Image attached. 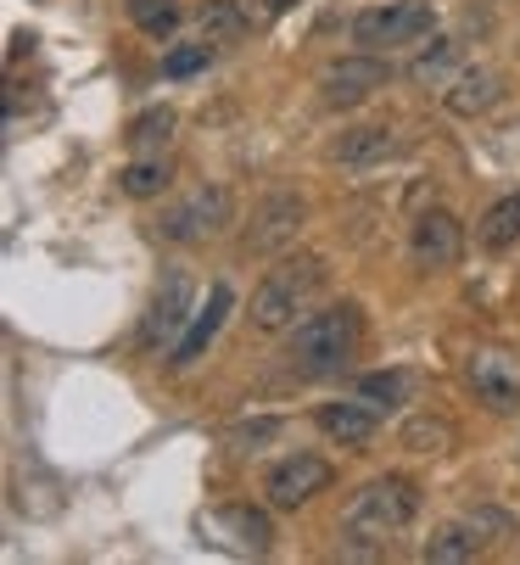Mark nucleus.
<instances>
[{"label":"nucleus","mask_w":520,"mask_h":565,"mask_svg":"<svg viewBox=\"0 0 520 565\" xmlns=\"http://www.w3.org/2000/svg\"><path fill=\"white\" fill-rule=\"evenodd\" d=\"M213 62V45L202 40V45H173L168 56H162V78H191V73H202Z\"/></svg>","instance_id":"obj_26"},{"label":"nucleus","mask_w":520,"mask_h":565,"mask_svg":"<svg viewBox=\"0 0 520 565\" xmlns=\"http://www.w3.org/2000/svg\"><path fill=\"white\" fill-rule=\"evenodd\" d=\"M303 218H308V202L297 191L264 196V202H257V213H252V230H246V253H280L286 241H297Z\"/></svg>","instance_id":"obj_11"},{"label":"nucleus","mask_w":520,"mask_h":565,"mask_svg":"<svg viewBox=\"0 0 520 565\" xmlns=\"http://www.w3.org/2000/svg\"><path fill=\"white\" fill-rule=\"evenodd\" d=\"M330 459H319V454H286L275 470H269V481H264V493H269V504L275 510H303L308 499H319L325 488H330Z\"/></svg>","instance_id":"obj_9"},{"label":"nucleus","mask_w":520,"mask_h":565,"mask_svg":"<svg viewBox=\"0 0 520 565\" xmlns=\"http://www.w3.org/2000/svg\"><path fill=\"white\" fill-rule=\"evenodd\" d=\"M414 515H420V488H414V481L408 476H375V481H364V488L347 499L341 532L359 537V543L386 548L397 532L414 526Z\"/></svg>","instance_id":"obj_2"},{"label":"nucleus","mask_w":520,"mask_h":565,"mask_svg":"<svg viewBox=\"0 0 520 565\" xmlns=\"http://www.w3.org/2000/svg\"><path fill=\"white\" fill-rule=\"evenodd\" d=\"M202 532L235 543L241 554H269L275 548V521L264 510H252V504H224V510H208L202 515Z\"/></svg>","instance_id":"obj_14"},{"label":"nucleus","mask_w":520,"mask_h":565,"mask_svg":"<svg viewBox=\"0 0 520 565\" xmlns=\"http://www.w3.org/2000/svg\"><path fill=\"white\" fill-rule=\"evenodd\" d=\"M280 431H286V420H275V415H269V420L230 426V431H224V443H230V448H264V443H269V437H280Z\"/></svg>","instance_id":"obj_27"},{"label":"nucleus","mask_w":520,"mask_h":565,"mask_svg":"<svg viewBox=\"0 0 520 565\" xmlns=\"http://www.w3.org/2000/svg\"><path fill=\"white\" fill-rule=\"evenodd\" d=\"M465 381L476 392V403H487L492 415H514L520 409V364L498 348H476L465 359Z\"/></svg>","instance_id":"obj_8"},{"label":"nucleus","mask_w":520,"mask_h":565,"mask_svg":"<svg viewBox=\"0 0 520 565\" xmlns=\"http://www.w3.org/2000/svg\"><path fill=\"white\" fill-rule=\"evenodd\" d=\"M403 448L408 454H448L454 448V426L448 420H408L403 426Z\"/></svg>","instance_id":"obj_23"},{"label":"nucleus","mask_w":520,"mask_h":565,"mask_svg":"<svg viewBox=\"0 0 520 565\" xmlns=\"http://www.w3.org/2000/svg\"><path fill=\"white\" fill-rule=\"evenodd\" d=\"M459 253H465V224H459L454 213L431 207V213L414 218V230H408V258H414V269H454Z\"/></svg>","instance_id":"obj_10"},{"label":"nucleus","mask_w":520,"mask_h":565,"mask_svg":"<svg viewBox=\"0 0 520 565\" xmlns=\"http://www.w3.org/2000/svg\"><path fill=\"white\" fill-rule=\"evenodd\" d=\"M235 308V291H230V280H213V291H208V302L191 313V326H185V337L168 348V364L173 370H191L208 348H213V337H219V326H224V313Z\"/></svg>","instance_id":"obj_12"},{"label":"nucleus","mask_w":520,"mask_h":565,"mask_svg":"<svg viewBox=\"0 0 520 565\" xmlns=\"http://www.w3.org/2000/svg\"><path fill=\"white\" fill-rule=\"evenodd\" d=\"M319 280H325V258H314V253L280 258L264 275V286L252 291V313L246 319H252L257 331H291L297 313L308 308V297L319 291Z\"/></svg>","instance_id":"obj_3"},{"label":"nucleus","mask_w":520,"mask_h":565,"mask_svg":"<svg viewBox=\"0 0 520 565\" xmlns=\"http://www.w3.org/2000/svg\"><path fill=\"white\" fill-rule=\"evenodd\" d=\"M492 526H509V521H503V515H492V510H487V515H459V521H448V526L431 532L420 554H425L431 565H459V559H476V554L487 548V532H492Z\"/></svg>","instance_id":"obj_13"},{"label":"nucleus","mask_w":520,"mask_h":565,"mask_svg":"<svg viewBox=\"0 0 520 565\" xmlns=\"http://www.w3.org/2000/svg\"><path fill=\"white\" fill-rule=\"evenodd\" d=\"M425 34H437V7L431 0H386V7H364L353 18V45L359 51H397Z\"/></svg>","instance_id":"obj_4"},{"label":"nucleus","mask_w":520,"mask_h":565,"mask_svg":"<svg viewBox=\"0 0 520 565\" xmlns=\"http://www.w3.org/2000/svg\"><path fill=\"white\" fill-rule=\"evenodd\" d=\"M476 241H481L487 253H509V247H514V241H520V191H514V196H498V202L481 213Z\"/></svg>","instance_id":"obj_18"},{"label":"nucleus","mask_w":520,"mask_h":565,"mask_svg":"<svg viewBox=\"0 0 520 565\" xmlns=\"http://www.w3.org/2000/svg\"><path fill=\"white\" fill-rule=\"evenodd\" d=\"M129 18H135V29L151 34V40H168L173 29H180V12H173L168 0H129Z\"/></svg>","instance_id":"obj_24"},{"label":"nucleus","mask_w":520,"mask_h":565,"mask_svg":"<svg viewBox=\"0 0 520 565\" xmlns=\"http://www.w3.org/2000/svg\"><path fill=\"white\" fill-rule=\"evenodd\" d=\"M191 313H197V280H191V269H168L162 286L151 291L146 313H140V348H146V353L173 348V342L185 337Z\"/></svg>","instance_id":"obj_5"},{"label":"nucleus","mask_w":520,"mask_h":565,"mask_svg":"<svg viewBox=\"0 0 520 565\" xmlns=\"http://www.w3.org/2000/svg\"><path fill=\"white\" fill-rule=\"evenodd\" d=\"M314 426L330 437V443H341V448H364L370 437H375V426H381V409L375 403H319L314 409Z\"/></svg>","instance_id":"obj_17"},{"label":"nucleus","mask_w":520,"mask_h":565,"mask_svg":"<svg viewBox=\"0 0 520 565\" xmlns=\"http://www.w3.org/2000/svg\"><path fill=\"white\" fill-rule=\"evenodd\" d=\"M364 342V313L359 302H330L308 319H297L291 337H286V364L303 375V381H330L353 364Z\"/></svg>","instance_id":"obj_1"},{"label":"nucleus","mask_w":520,"mask_h":565,"mask_svg":"<svg viewBox=\"0 0 520 565\" xmlns=\"http://www.w3.org/2000/svg\"><path fill=\"white\" fill-rule=\"evenodd\" d=\"M168 135H173V113L168 107H151V113H140L129 124V151H157Z\"/></svg>","instance_id":"obj_25"},{"label":"nucleus","mask_w":520,"mask_h":565,"mask_svg":"<svg viewBox=\"0 0 520 565\" xmlns=\"http://www.w3.org/2000/svg\"><path fill=\"white\" fill-rule=\"evenodd\" d=\"M264 7H269V12H286V7H291V0H264Z\"/></svg>","instance_id":"obj_28"},{"label":"nucleus","mask_w":520,"mask_h":565,"mask_svg":"<svg viewBox=\"0 0 520 565\" xmlns=\"http://www.w3.org/2000/svg\"><path fill=\"white\" fill-rule=\"evenodd\" d=\"M503 102V78L492 73V67H459L454 78H448V90H443V107L454 113V118H481V113H492Z\"/></svg>","instance_id":"obj_16"},{"label":"nucleus","mask_w":520,"mask_h":565,"mask_svg":"<svg viewBox=\"0 0 520 565\" xmlns=\"http://www.w3.org/2000/svg\"><path fill=\"white\" fill-rule=\"evenodd\" d=\"M252 29V18L241 12V0H208L202 7V40L208 45H235Z\"/></svg>","instance_id":"obj_19"},{"label":"nucleus","mask_w":520,"mask_h":565,"mask_svg":"<svg viewBox=\"0 0 520 565\" xmlns=\"http://www.w3.org/2000/svg\"><path fill=\"white\" fill-rule=\"evenodd\" d=\"M118 185H124V196H135V202L162 196V191H168V163H162V157H135V163L118 174Z\"/></svg>","instance_id":"obj_21"},{"label":"nucleus","mask_w":520,"mask_h":565,"mask_svg":"<svg viewBox=\"0 0 520 565\" xmlns=\"http://www.w3.org/2000/svg\"><path fill=\"white\" fill-rule=\"evenodd\" d=\"M359 397L375 403V409H403L408 403V375L403 370H370V375H359Z\"/></svg>","instance_id":"obj_22"},{"label":"nucleus","mask_w":520,"mask_h":565,"mask_svg":"<svg viewBox=\"0 0 520 565\" xmlns=\"http://www.w3.org/2000/svg\"><path fill=\"white\" fill-rule=\"evenodd\" d=\"M397 151H403L397 129H386V124H359V129H347V135L336 140L330 157H336L341 169H353V174H370V169H386Z\"/></svg>","instance_id":"obj_15"},{"label":"nucleus","mask_w":520,"mask_h":565,"mask_svg":"<svg viewBox=\"0 0 520 565\" xmlns=\"http://www.w3.org/2000/svg\"><path fill=\"white\" fill-rule=\"evenodd\" d=\"M230 218H235L230 191H224V185H197L191 196H180L173 207H162L157 235H162V241H173V247H197V241L219 235Z\"/></svg>","instance_id":"obj_6"},{"label":"nucleus","mask_w":520,"mask_h":565,"mask_svg":"<svg viewBox=\"0 0 520 565\" xmlns=\"http://www.w3.org/2000/svg\"><path fill=\"white\" fill-rule=\"evenodd\" d=\"M454 62H459V40H431V45L408 62V78H414V85H425V90H437L443 78L454 73Z\"/></svg>","instance_id":"obj_20"},{"label":"nucleus","mask_w":520,"mask_h":565,"mask_svg":"<svg viewBox=\"0 0 520 565\" xmlns=\"http://www.w3.org/2000/svg\"><path fill=\"white\" fill-rule=\"evenodd\" d=\"M386 78H392V67H386L381 51L336 56V62L319 73V102H325V107H359V102H370L375 90H386Z\"/></svg>","instance_id":"obj_7"}]
</instances>
